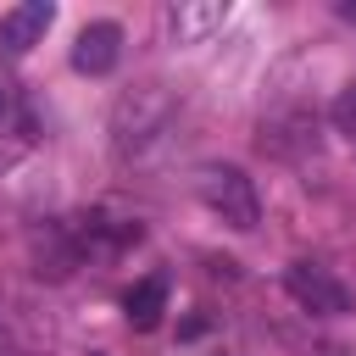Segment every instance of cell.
Masks as SVG:
<instances>
[{
	"label": "cell",
	"instance_id": "6da1fadb",
	"mask_svg": "<svg viewBox=\"0 0 356 356\" xmlns=\"http://www.w3.org/2000/svg\"><path fill=\"white\" fill-rule=\"evenodd\" d=\"M172 117H178V106H172V95L161 83H139V89L117 95V106H111V150L122 161L145 156L150 145H161V134L172 128Z\"/></svg>",
	"mask_w": 356,
	"mask_h": 356
},
{
	"label": "cell",
	"instance_id": "7a4b0ae2",
	"mask_svg": "<svg viewBox=\"0 0 356 356\" xmlns=\"http://www.w3.org/2000/svg\"><path fill=\"white\" fill-rule=\"evenodd\" d=\"M195 189H200L206 211H211V217H222L228 228H239V234H245V228H256L261 200H256V184H250L239 167H200Z\"/></svg>",
	"mask_w": 356,
	"mask_h": 356
},
{
	"label": "cell",
	"instance_id": "3957f363",
	"mask_svg": "<svg viewBox=\"0 0 356 356\" xmlns=\"http://www.w3.org/2000/svg\"><path fill=\"white\" fill-rule=\"evenodd\" d=\"M67 234H72V245H78V261L89 256V261H111V256H122L128 245H139V222L134 217H111V211H83V217H72L67 222Z\"/></svg>",
	"mask_w": 356,
	"mask_h": 356
},
{
	"label": "cell",
	"instance_id": "277c9868",
	"mask_svg": "<svg viewBox=\"0 0 356 356\" xmlns=\"http://www.w3.org/2000/svg\"><path fill=\"white\" fill-rule=\"evenodd\" d=\"M284 289H289L306 312H317V317H345V312H350V289H345L328 267H317V261H289V267H284Z\"/></svg>",
	"mask_w": 356,
	"mask_h": 356
},
{
	"label": "cell",
	"instance_id": "5b68a950",
	"mask_svg": "<svg viewBox=\"0 0 356 356\" xmlns=\"http://www.w3.org/2000/svg\"><path fill=\"white\" fill-rule=\"evenodd\" d=\"M56 22V6L50 0H28V6H11L6 17H0V50L6 56H22V50H33L39 39H44V28Z\"/></svg>",
	"mask_w": 356,
	"mask_h": 356
},
{
	"label": "cell",
	"instance_id": "8992f818",
	"mask_svg": "<svg viewBox=\"0 0 356 356\" xmlns=\"http://www.w3.org/2000/svg\"><path fill=\"white\" fill-rule=\"evenodd\" d=\"M117 56H122V28H117V22H89V28L78 33V44H72V67L89 72V78L111 72Z\"/></svg>",
	"mask_w": 356,
	"mask_h": 356
},
{
	"label": "cell",
	"instance_id": "52a82bcc",
	"mask_svg": "<svg viewBox=\"0 0 356 356\" xmlns=\"http://www.w3.org/2000/svg\"><path fill=\"white\" fill-rule=\"evenodd\" d=\"M228 22V6L222 0H178L172 11H167V28L178 33V44H200L211 28H222Z\"/></svg>",
	"mask_w": 356,
	"mask_h": 356
},
{
	"label": "cell",
	"instance_id": "ba28073f",
	"mask_svg": "<svg viewBox=\"0 0 356 356\" xmlns=\"http://www.w3.org/2000/svg\"><path fill=\"white\" fill-rule=\"evenodd\" d=\"M122 312H128V323L145 334V328H156L161 323V312H167V278H139L128 295H122Z\"/></svg>",
	"mask_w": 356,
	"mask_h": 356
},
{
	"label": "cell",
	"instance_id": "9c48e42d",
	"mask_svg": "<svg viewBox=\"0 0 356 356\" xmlns=\"http://www.w3.org/2000/svg\"><path fill=\"white\" fill-rule=\"evenodd\" d=\"M334 128H339L345 139H356V83L339 89V100H334Z\"/></svg>",
	"mask_w": 356,
	"mask_h": 356
},
{
	"label": "cell",
	"instance_id": "30bf717a",
	"mask_svg": "<svg viewBox=\"0 0 356 356\" xmlns=\"http://www.w3.org/2000/svg\"><path fill=\"white\" fill-rule=\"evenodd\" d=\"M6 106H11V89H6V83H0V117H6Z\"/></svg>",
	"mask_w": 356,
	"mask_h": 356
},
{
	"label": "cell",
	"instance_id": "8fae6325",
	"mask_svg": "<svg viewBox=\"0 0 356 356\" xmlns=\"http://www.w3.org/2000/svg\"><path fill=\"white\" fill-rule=\"evenodd\" d=\"M95 356H100V350H95Z\"/></svg>",
	"mask_w": 356,
	"mask_h": 356
}]
</instances>
